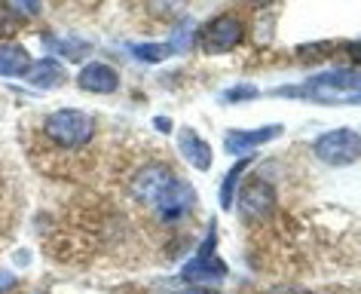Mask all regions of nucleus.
Returning <instances> with one entry per match:
<instances>
[{
  "mask_svg": "<svg viewBox=\"0 0 361 294\" xmlns=\"http://www.w3.org/2000/svg\"><path fill=\"white\" fill-rule=\"evenodd\" d=\"M282 95H303L319 104H361V74L355 71H328L306 80L297 89H279Z\"/></svg>",
  "mask_w": 361,
  "mask_h": 294,
  "instance_id": "1",
  "label": "nucleus"
},
{
  "mask_svg": "<svg viewBox=\"0 0 361 294\" xmlns=\"http://www.w3.org/2000/svg\"><path fill=\"white\" fill-rule=\"evenodd\" d=\"M43 135L56 147H86L95 135V120L83 111H56L43 123Z\"/></svg>",
  "mask_w": 361,
  "mask_h": 294,
  "instance_id": "2",
  "label": "nucleus"
},
{
  "mask_svg": "<svg viewBox=\"0 0 361 294\" xmlns=\"http://www.w3.org/2000/svg\"><path fill=\"white\" fill-rule=\"evenodd\" d=\"M312 154L328 166H349L361 157V135L355 129H331L315 138Z\"/></svg>",
  "mask_w": 361,
  "mask_h": 294,
  "instance_id": "3",
  "label": "nucleus"
},
{
  "mask_svg": "<svg viewBox=\"0 0 361 294\" xmlns=\"http://www.w3.org/2000/svg\"><path fill=\"white\" fill-rule=\"evenodd\" d=\"M214 236H218V230H214V224H212L209 236H205V243L200 248V255L190 257V261L184 264V270H180V279H184V282L212 285V282L227 279V264L214 257Z\"/></svg>",
  "mask_w": 361,
  "mask_h": 294,
  "instance_id": "4",
  "label": "nucleus"
},
{
  "mask_svg": "<svg viewBox=\"0 0 361 294\" xmlns=\"http://www.w3.org/2000/svg\"><path fill=\"white\" fill-rule=\"evenodd\" d=\"M193 206H196V190L175 175V178H171V184L159 193V200L153 202L150 209L157 212L159 221H166V224H178L184 215H190Z\"/></svg>",
  "mask_w": 361,
  "mask_h": 294,
  "instance_id": "5",
  "label": "nucleus"
},
{
  "mask_svg": "<svg viewBox=\"0 0 361 294\" xmlns=\"http://www.w3.org/2000/svg\"><path fill=\"white\" fill-rule=\"evenodd\" d=\"M242 34H245V28H242L239 16L224 13L214 22L205 25L200 43H202L205 52H230V49H236L239 43H242Z\"/></svg>",
  "mask_w": 361,
  "mask_h": 294,
  "instance_id": "6",
  "label": "nucleus"
},
{
  "mask_svg": "<svg viewBox=\"0 0 361 294\" xmlns=\"http://www.w3.org/2000/svg\"><path fill=\"white\" fill-rule=\"evenodd\" d=\"M171 178H175V172H171L169 166L141 169V172L135 175V181H132V196L141 202V206H153V202L159 200V193L171 184Z\"/></svg>",
  "mask_w": 361,
  "mask_h": 294,
  "instance_id": "7",
  "label": "nucleus"
},
{
  "mask_svg": "<svg viewBox=\"0 0 361 294\" xmlns=\"http://www.w3.org/2000/svg\"><path fill=\"white\" fill-rule=\"evenodd\" d=\"M273 202H276V190L267 181H260V178H257V181H248L245 187H242V193H239V215L245 221H260L269 209H273Z\"/></svg>",
  "mask_w": 361,
  "mask_h": 294,
  "instance_id": "8",
  "label": "nucleus"
},
{
  "mask_svg": "<svg viewBox=\"0 0 361 294\" xmlns=\"http://www.w3.org/2000/svg\"><path fill=\"white\" fill-rule=\"evenodd\" d=\"M282 126H260V129H236V132H227V138H224V145H227L230 154H248V150H257L269 145V141H276L282 135Z\"/></svg>",
  "mask_w": 361,
  "mask_h": 294,
  "instance_id": "9",
  "label": "nucleus"
},
{
  "mask_svg": "<svg viewBox=\"0 0 361 294\" xmlns=\"http://www.w3.org/2000/svg\"><path fill=\"white\" fill-rule=\"evenodd\" d=\"M77 83H80V89H86V92L107 95L120 86V77H116V71L111 65H104V61H89L77 74Z\"/></svg>",
  "mask_w": 361,
  "mask_h": 294,
  "instance_id": "10",
  "label": "nucleus"
},
{
  "mask_svg": "<svg viewBox=\"0 0 361 294\" xmlns=\"http://www.w3.org/2000/svg\"><path fill=\"white\" fill-rule=\"evenodd\" d=\"M178 147H180V157L187 159L190 166H196L200 172H209L212 163H214V154L209 147V141H202L200 135H196V129H180L178 132Z\"/></svg>",
  "mask_w": 361,
  "mask_h": 294,
  "instance_id": "11",
  "label": "nucleus"
},
{
  "mask_svg": "<svg viewBox=\"0 0 361 294\" xmlns=\"http://www.w3.org/2000/svg\"><path fill=\"white\" fill-rule=\"evenodd\" d=\"M31 56L19 43H4L0 47V77H28Z\"/></svg>",
  "mask_w": 361,
  "mask_h": 294,
  "instance_id": "12",
  "label": "nucleus"
},
{
  "mask_svg": "<svg viewBox=\"0 0 361 294\" xmlns=\"http://www.w3.org/2000/svg\"><path fill=\"white\" fill-rule=\"evenodd\" d=\"M28 80L34 86H40V89H56V86L65 83V68H61L56 59H43V61H37V65L31 68Z\"/></svg>",
  "mask_w": 361,
  "mask_h": 294,
  "instance_id": "13",
  "label": "nucleus"
},
{
  "mask_svg": "<svg viewBox=\"0 0 361 294\" xmlns=\"http://www.w3.org/2000/svg\"><path fill=\"white\" fill-rule=\"evenodd\" d=\"M248 166H251L248 157L239 159V163L227 172V178H224V184H221V209L224 212H230L233 206H236V184H239V178H242V172H245Z\"/></svg>",
  "mask_w": 361,
  "mask_h": 294,
  "instance_id": "14",
  "label": "nucleus"
},
{
  "mask_svg": "<svg viewBox=\"0 0 361 294\" xmlns=\"http://www.w3.org/2000/svg\"><path fill=\"white\" fill-rule=\"evenodd\" d=\"M171 43H135L132 47V56L141 59V61H150V65H159V61H166L171 56Z\"/></svg>",
  "mask_w": 361,
  "mask_h": 294,
  "instance_id": "15",
  "label": "nucleus"
},
{
  "mask_svg": "<svg viewBox=\"0 0 361 294\" xmlns=\"http://www.w3.org/2000/svg\"><path fill=\"white\" fill-rule=\"evenodd\" d=\"M257 86H251V83H239V86H233L224 92V102H248V98H257Z\"/></svg>",
  "mask_w": 361,
  "mask_h": 294,
  "instance_id": "16",
  "label": "nucleus"
},
{
  "mask_svg": "<svg viewBox=\"0 0 361 294\" xmlns=\"http://www.w3.org/2000/svg\"><path fill=\"white\" fill-rule=\"evenodd\" d=\"M6 6L16 16H25V19H34L40 13V0H6Z\"/></svg>",
  "mask_w": 361,
  "mask_h": 294,
  "instance_id": "17",
  "label": "nucleus"
},
{
  "mask_svg": "<svg viewBox=\"0 0 361 294\" xmlns=\"http://www.w3.org/2000/svg\"><path fill=\"white\" fill-rule=\"evenodd\" d=\"M150 6H153V13L157 16H171V13H178L180 6H184V0H150Z\"/></svg>",
  "mask_w": 361,
  "mask_h": 294,
  "instance_id": "18",
  "label": "nucleus"
},
{
  "mask_svg": "<svg viewBox=\"0 0 361 294\" xmlns=\"http://www.w3.org/2000/svg\"><path fill=\"white\" fill-rule=\"evenodd\" d=\"M187 25H190V22L180 25L178 34H175V40H171V49H175V52H184V47H190V40H193V31L187 28Z\"/></svg>",
  "mask_w": 361,
  "mask_h": 294,
  "instance_id": "19",
  "label": "nucleus"
},
{
  "mask_svg": "<svg viewBox=\"0 0 361 294\" xmlns=\"http://www.w3.org/2000/svg\"><path fill=\"white\" fill-rule=\"evenodd\" d=\"M16 285H19V279H16V273H10V270H0V294L13 291Z\"/></svg>",
  "mask_w": 361,
  "mask_h": 294,
  "instance_id": "20",
  "label": "nucleus"
},
{
  "mask_svg": "<svg viewBox=\"0 0 361 294\" xmlns=\"http://www.w3.org/2000/svg\"><path fill=\"white\" fill-rule=\"evenodd\" d=\"M153 123H157V129H159V132H171V120H169V117H157Z\"/></svg>",
  "mask_w": 361,
  "mask_h": 294,
  "instance_id": "21",
  "label": "nucleus"
},
{
  "mask_svg": "<svg viewBox=\"0 0 361 294\" xmlns=\"http://www.w3.org/2000/svg\"><path fill=\"white\" fill-rule=\"evenodd\" d=\"M180 294H221V291H214V288H184Z\"/></svg>",
  "mask_w": 361,
  "mask_h": 294,
  "instance_id": "22",
  "label": "nucleus"
},
{
  "mask_svg": "<svg viewBox=\"0 0 361 294\" xmlns=\"http://www.w3.org/2000/svg\"><path fill=\"white\" fill-rule=\"evenodd\" d=\"M352 56H355V59L361 61V43H355V47H352Z\"/></svg>",
  "mask_w": 361,
  "mask_h": 294,
  "instance_id": "23",
  "label": "nucleus"
},
{
  "mask_svg": "<svg viewBox=\"0 0 361 294\" xmlns=\"http://www.w3.org/2000/svg\"><path fill=\"white\" fill-rule=\"evenodd\" d=\"M273 294H306V291H273Z\"/></svg>",
  "mask_w": 361,
  "mask_h": 294,
  "instance_id": "24",
  "label": "nucleus"
}]
</instances>
